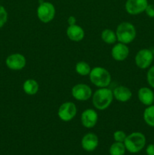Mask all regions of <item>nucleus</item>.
Returning <instances> with one entry per match:
<instances>
[{"label":"nucleus","mask_w":154,"mask_h":155,"mask_svg":"<svg viewBox=\"0 0 154 155\" xmlns=\"http://www.w3.org/2000/svg\"><path fill=\"white\" fill-rule=\"evenodd\" d=\"M92 104L94 107L99 110H104L108 108L113 100V93L108 88H99L92 94Z\"/></svg>","instance_id":"1"},{"label":"nucleus","mask_w":154,"mask_h":155,"mask_svg":"<svg viewBox=\"0 0 154 155\" xmlns=\"http://www.w3.org/2000/svg\"><path fill=\"white\" fill-rule=\"evenodd\" d=\"M123 143L127 151L131 154H136L145 147L146 137L140 132H134L126 136Z\"/></svg>","instance_id":"2"},{"label":"nucleus","mask_w":154,"mask_h":155,"mask_svg":"<svg viewBox=\"0 0 154 155\" xmlns=\"http://www.w3.org/2000/svg\"><path fill=\"white\" fill-rule=\"evenodd\" d=\"M116 34L119 42L128 45L134 40L137 36V30L131 23L122 22L118 25Z\"/></svg>","instance_id":"3"},{"label":"nucleus","mask_w":154,"mask_h":155,"mask_svg":"<svg viewBox=\"0 0 154 155\" xmlns=\"http://www.w3.org/2000/svg\"><path fill=\"white\" fill-rule=\"evenodd\" d=\"M89 79L92 84L98 88L107 87L111 83V75L110 72L101 67H95L89 74Z\"/></svg>","instance_id":"4"},{"label":"nucleus","mask_w":154,"mask_h":155,"mask_svg":"<svg viewBox=\"0 0 154 155\" xmlns=\"http://www.w3.org/2000/svg\"><path fill=\"white\" fill-rule=\"evenodd\" d=\"M37 17L41 22L48 24L51 22L55 16V7L49 2H42L37 8Z\"/></svg>","instance_id":"5"},{"label":"nucleus","mask_w":154,"mask_h":155,"mask_svg":"<svg viewBox=\"0 0 154 155\" xmlns=\"http://www.w3.org/2000/svg\"><path fill=\"white\" fill-rule=\"evenodd\" d=\"M154 55L152 51L148 48H143L138 51L134 57V62L140 69L149 68L153 61Z\"/></svg>","instance_id":"6"},{"label":"nucleus","mask_w":154,"mask_h":155,"mask_svg":"<svg viewBox=\"0 0 154 155\" xmlns=\"http://www.w3.org/2000/svg\"><path fill=\"white\" fill-rule=\"evenodd\" d=\"M77 114L76 105L72 101H66L60 106L57 111L59 118L63 122H69Z\"/></svg>","instance_id":"7"},{"label":"nucleus","mask_w":154,"mask_h":155,"mask_svg":"<svg viewBox=\"0 0 154 155\" xmlns=\"http://www.w3.org/2000/svg\"><path fill=\"white\" fill-rule=\"evenodd\" d=\"M72 97L77 101H85L92 96V90L90 86L85 83L75 84L71 90Z\"/></svg>","instance_id":"8"},{"label":"nucleus","mask_w":154,"mask_h":155,"mask_svg":"<svg viewBox=\"0 0 154 155\" xmlns=\"http://www.w3.org/2000/svg\"><path fill=\"white\" fill-rule=\"evenodd\" d=\"M5 64L12 71H21L25 68L27 59L21 53H14L8 56L5 60Z\"/></svg>","instance_id":"9"},{"label":"nucleus","mask_w":154,"mask_h":155,"mask_svg":"<svg viewBox=\"0 0 154 155\" xmlns=\"http://www.w3.org/2000/svg\"><path fill=\"white\" fill-rule=\"evenodd\" d=\"M148 4V0H127L125 8L129 15H137L145 12Z\"/></svg>","instance_id":"10"},{"label":"nucleus","mask_w":154,"mask_h":155,"mask_svg":"<svg viewBox=\"0 0 154 155\" xmlns=\"http://www.w3.org/2000/svg\"><path fill=\"white\" fill-rule=\"evenodd\" d=\"M98 120V114L94 109L85 110L81 114L82 125L87 129H91L96 126Z\"/></svg>","instance_id":"11"},{"label":"nucleus","mask_w":154,"mask_h":155,"mask_svg":"<svg viewBox=\"0 0 154 155\" xmlns=\"http://www.w3.org/2000/svg\"><path fill=\"white\" fill-rule=\"evenodd\" d=\"M129 54V48L126 44L119 42L111 49L112 58L116 61H123Z\"/></svg>","instance_id":"12"},{"label":"nucleus","mask_w":154,"mask_h":155,"mask_svg":"<svg viewBox=\"0 0 154 155\" xmlns=\"http://www.w3.org/2000/svg\"><path fill=\"white\" fill-rule=\"evenodd\" d=\"M99 139L98 136L93 133H88L85 135L81 141V145L83 149L86 151H95L98 146Z\"/></svg>","instance_id":"13"},{"label":"nucleus","mask_w":154,"mask_h":155,"mask_svg":"<svg viewBox=\"0 0 154 155\" xmlns=\"http://www.w3.org/2000/svg\"><path fill=\"white\" fill-rule=\"evenodd\" d=\"M66 36L73 42H80L85 37V31L83 28L77 24L69 25L66 29Z\"/></svg>","instance_id":"14"},{"label":"nucleus","mask_w":154,"mask_h":155,"mask_svg":"<svg viewBox=\"0 0 154 155\" xmlns=\"http://www.w3.org/2000/svg\"><path fill=\"white\" fill-rule=\"evenodd\" d=\"M113 98L119 102H127L132 97V92L129 88L124 86H119L115 88L113 91Z\"/></svg>","instance_id":"15"},{"label":"nucleus","mask_w":154,"mask_h":155,"mask_svg":"<svg viewBox=\"0 0 154 155\" xmlns=\"http://www.w3.org/2000/svg\"><path fill=\"white\" fill-rule=\"evenodd\" d=\"M137 97L140 102L146 106L152 105L154 101V92L148 87H141L137 92Z\"/></svg>","instance_id":"16"},{"label":"nucleus","mask_w":154,"mask_h":155,"mask_svg":"<svg viewBox=\"0 0 154 155\" xmlns=\"http://www.w3.org/2000/svg\"><path fill=\"white\" fill-rule=\"evenodd\" d=\"M39 89V85L36 80L33 79H28L23 84V90L27 95H34Z\"/></svg>","instance_id":"17"},{"label":"nucleus","mask_w":154,"mask_h":155,"mask_svg":"<svg viewBox=\"0 0 154 155\" xmlns=\"http://www.w3.org/2000/svg\"><path fill=\"white\" fill-rule=\"evenodd\" d=\"M101 39L105 43L109 45L114 44L117 41L116 32L112 30L111 29H104L101 33Z\"/></svg>","instance_id":"18"},{"label":"nucleus","mask_w":154,"mask_h":155,"mask_svg":"<svg viewBox=\"0 0 154 155\" xmlns=\"http://www.w3.org/2000/svg\"><path fill=\"white\" fill-rule=\"evenodd\" d=\"M143 120L149 127H154V105L147 106L143 111Z\"/></svg>","instance_id":"19"},{"label":"nucleus","mask_w":154,"mask_h":155,"mask_svg":"<svg viewBox=\"0 0 154 155\" xmlns=\"http://www.w3.org/2000/svg\"><path fill=\"white\" fill-rule=\"evenodd\" d=\"M75 72L80 76H88L90 74L91 71V67L87 62L85 61H79L75 64Z\"/></svg>","instance_id":"20"},{"label":"nucleus","mask_w":154,"mask_h":155,"mask_svg":"<svg viewBox=\"0 0 154 155\" xmlns=\"http://www.w3.org/2000/svg\"><path fill=\"white\" fill-rule=\"evenodd\" d=\"M125 145L123 142H116L111 145L110 148V155H124L125 153Z\"/></svg>","instance_id":"21"},{"label":"nucleus","mask_w":154,"mask_h":155,"mask_svg":"<svg viewBox=\"0 0 154 155\" xmlns=\"http://www.w3.org/2000/svg\"><path fill=\"white\" fill-rule=\"evenodd\" d=\"M8 21V12L5 7L0 5V28L3 27Z\"/></svg>","instance_id":"22"},{"label":"nucleus","mask_w":154,"mask_h":155,"mask_svg":"<svg viewBox=\"0 0 154 155\" xmlns=\"http://www.w3.org/2000/svg\"><path fill=\"white\" fill-rule=\"evenodd\" d=\"M146 81L149 86L154 89V65L150 67L146 73Z\"/></svg>","instance_id":"23"},{"label":"nucleus","mask_w":154,"mask_h":155,"mask_svg":"<svg viewBox=\"0 0 154 155\" xmlns=\"http://www.w3.org/2000/svg\"><path fill=\"white\" fill-rule=\"evenodd\" d=\"M126 136L127 135L125 134V132L122 131V130H117V131H116L113 133L114 140L118 142H124V141L125 140Z\"/></svg>","instance_id":"24"},{"label":"nucleus","mask_w":154,"mask_h":155,"mask_svg":"<svg viewBox=\"0 0 154 155\" xmlns=\"http://www.w3.org/2000/svg\"><path fill=\"white\" fill-rule=\"evenodd\" d=\"M146 15L149 18H154V5L153 4H148L146 6V10H145Z\"/></svg>","instance_id":"25"},{"label":"nucleus","mask_w":154,"mask_h":155,"mask_svg":"<svg viewBox=\"0 0 154 155\" xmlns=\"http://www.w3.org/2000/svg\"><path fill=\"white\" fill-rule=\"evenodd\" d=\"M146 153L147 155H154V144H149L146 147Z\"/></svg>","instance_id":"26"},{"label":"nucleus","mask_w":154,"mask_h":155,"mask_svg":"<svg viewBox=\"0 0 154 155\" xmlns=\"http://www.w3.org/2000/svg\"><path fill=\"white\" fill-rule=\"evenodd\" d=\"M67 23L69 25H73V24H76V18L74 16H69L67 19Z\"/></svg>","instance_id":"27"},{"label":"nucleus","mask_w":154,"mask_h":155,"mask_svg":"<svg viewBox=\"0 0 154 155\" xmlns=\"http://www.w3.org/2000/svg\"><path fill=\"white\" fill-rule=\"evenodd\" d=\"M152 53H153V55H154V49L152 50Z\"/></svg>","instance_id":"28"},{"label":"nucleus","mask_w":154,"mask_h":155,"mask_svg":"<svg viewBox=\"0 0 154 155\" xmlns=\"http://www.w3.org/2000/svg\"><path fill=\"white\" fill-rule=\"evenodd\" d=\"M153 104V105H154V101H153V104Z\"/></svg>","instance_id":"29"}]
</instances>
